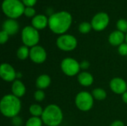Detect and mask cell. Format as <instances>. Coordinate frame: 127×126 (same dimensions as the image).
<instances>
[{"instance_id": "27", "label": "cell", "mask_w": 127, "mask_h": 126, "mask_svg": "<svg viewBox=\"0 0 127 126\" xmlns=\"http://www.w3.org/2000/svg\"><path fill=\"white\" fill-rule=\"evenodd\" d=\"M25 15L27 17H32V16H35L36 14V11L32 7H27L25 9V12H24Z\"/></svg>"}, {"instance_id": "2", "label": "cell", "mask_w": 127, "mask_h": 126, "mask_svg": "<svg viewBox=\"0 0 127 126\" xmlns=\"http://www.w3.org/2000/svg\"><path fill=\"white\" fill-rule=\"evenodd\" d=\"M22 108L19 98L13 94L4 95L0 102V111L3 116L7 118H14L18 116Z\"/></svg>"}, {"instance_id": "26", "label": "cell", "mask_w": 127, "mask_h": 126, "mask_svg": "<svg viewBox=\"0 0 127 126\" xmlns=\"http://www.w3.org/2000/svg\"><path fill=\"white\" fill-rule=\"evenodd\" d=\"M8 38H9V34L5 32L4 30H1L0 32V43L1 45L6 43L8 40Z\"/></svg>"}, {"instance_id": "4", "label": "cell", "mask_w": 127, "mask_h": 126, "mask_svg": "<svg viewBox=\"0 0 127 126\" xmlns=\"http://www.w3.org/2000/svg\"><path fill=\"white\" fill-rule=\"evenodd\" d=\"M24 4L19 0H4L2 2V10L10 19H16L25 12Z\"/></svg>"}, {"instance_id": "21", "label": "cell", "mask_w": 127, "mask_h": 126, "mask_svg": "<svg viewBox=\"0 0 127 126\" xmlns=\"http://www.w3.org/2000/svg\"><path fill=\"white\" fill-rule=\"evenodd\" d=\"M43 111L44 109L42 108V106L38 104H33L29 108V111L32 115V117H42Z\"/></svg>"}, {"instance_id": "5", "label": "cell", "mask_w": 127, "mask_h": 126, "mask_svg": "<svg viewBox=\"0 0 127 126\" xmlns=\"http://www.w3.org/2000/svg\"><path fill=\"white\" fill-rule=\"evenodd\" d=\"M22 41L24 45L33 48L37 45L39 41V34L38 30L33 26H26L22 31Z\"/></svg>"}, {"instance_id": "3", "label": "cell", "mask_w": 127, "mask_h": 126, "mask_svg": "<svg viewBox=\"0 0 127 126\" xmlns=\"http://www.w3.org/2000/svg\"><path fill=\"white\" fill-rule=\"evenodd\" d=\"M41 119L45 126H58L63 122V114L58 105L51 104L44 108Z\"/></svg>"}, {"instance_id": "16", "label": "cell", "mask_w": 127, "mask_h": 126, "mask_svg": "<svg viewBox=\"0 0 127 126\" xmlns=\"http://www.w3.org/2000/svg\"><path fill=\"white\" fill-rule=\"evenodd\" d=\"M31 23L33 27L36 30H42L48 25V19L45 15L39 14L33 16Z\"/></svg>"}, {"instance_id": "28", "label": "cell", "mask_w": 127, "mask_h": 126, "mask_svg": "<svg viewBox=\"0 0 127 126\" xmlns=\"http://www.w3.org/2000/svg\"><path fill=\"white\" fill-rule=\"evenodd\" d=\"M118 52L121 56H127V43H123L119 46Z\"/></svg>"}, {"instance_id": "1", "label": "cell", "mask_w": 127, "mask_h": 126, "mask_svg": "<svg viewBox=\"0 0 127 126\" xmlns=\"http://www.w3.org/2000/svg\"><path fill=\"white\" fill-rule=\"evenodd\" d=\"M72 22L71 15L66 11L53 13L48 19V26L51 31L57 34L65 33Z\"/></svg>"}, {"instance_id": "22", "label": "cell", "mask_w": 127, "mask_h": 126, "mask_svg": "<svg viewBox=\"0 0 127 126\" xmlns=\"http://www.w3.org/2000/svg\"><path fill=\"white\" fill-rule=\"evenodd\" d=\"M42 123L43 122L41 118L37 117H32L27 120L25 126H42Z\"/></svg>"}, {"instance_id": "8", "label": "cell", "mask_w": 127, "mask_h": 126, "mask_svg": "<svg viewBox=\"0 0 127 126\" xmlns=\"http://www.w3.org/2000/svg\"><path fill=\"white\" fill-rule=\"evenodd\" d=\"M57 46L63 51H71L77 46V39L69 34H63L57 39Z\"/></svg>"}, {"instance_id": "34", "label": "cell", "mask_w": 127, "mask_h": 126, "mask_svg": "<svg viewBox=\"0 0 127 126\" xmlns=\"http://www.w3.org/2000/svg\"><path fill=\"white\" fill-rule=\"evenodd\" d=\"M125 40H126V43H127V35H126V39H125Z\"/></svg>"}, {"instance_id": "29", "label": "cell", "mask_w": 127, "mask_h": 126, "mask_svg": "<svg viewBox=\"0 0 127 126\" xmlns=\"http://www.w3.org/2000/svg\"><path fill=\"white\" fill-rule=\"evenodd\" d=\"M37 0H22V3L27 6V7H33L36 3Z\"/></svg>"}, {"instance_id": "15", "label": "cell", "mask_w": 127, "mask_h": 126, "mask_svg": "<svg viewBox=\"0 0 127 126\" xmlns=\"http://www.w3.org/2000/svg\"><path fill=\"white\" fill-rule=\"evenodd\" d=\"M11 91H12V94H13L18 98H20L25 94L26 88L24 83L21 80L16 79L14 82H13L11 86Z\"/></svg>"}, {"instance_id": "10", "label": "cell", "mask_w": 127, "mask_h": 126, "mask_svg": "<svg viewBox=\"0 0 127 126\" xmlns=\"http://www.w3.org/2000/svg\"><path fill=\"white\" fill-rule=\"evenodd\" d=\"M30 59L36 64H42L47 59L46 50L39 45H36L30 49Z\"/></svg>"}, {"instance_id": "24", "label": "cell", "mask_w": 127, "mask_h": 126, "mask_svg": "<svg viewBox=\"0 0 127 126\" xmlns=\"http://www.w3.org/2000/svg\"><path fill=\"white\" fill-rule=\"evenodd\" d=\"M118 30H120L123 33L127 32V21L125 19H120L117 22Z\"/></svg>"}, {"instance_id": "9", "label": "cell", "mask_w": 127, "mask_h": 126, "mask_svg": "<svg viewBox=\"0 0 127 126\" xmlns=\"http://www.w3.org/2000/svg\"><path fill=\"white\" fill-rule=\"evenodd\" d=\"M109 22V17L107 13L101 12L97 13L92 19L91 25L92 28L96 31H101L104 30Z\"/></svg>"}, {"instance_id": "18", "label": "cell", "mask_w": 127, "mask_h": 126, "mask_svg": "<svg viewBox=\"0 0 127 126\" xmlns=\"http://www.w3.org/2000/svg\"><path fill=\"white\" fill-rule=\"evenodd\" d=\"M51 82V77L47 74H42L39 76L36 80V86L39 90L47 88Z\"/></svg>"}, {"instance_id": "13", "label": "cell", "mask_w": 127, "mask_h": 126, "mask_svg": "<svg viewBox=\"0 0 127 126\" xmlns=\"http://www.w3.org/2000/svg\"><path fill=\"white\" fill-rule=\"evenodd\" d=\"M2 28L3 30L7 32L9 34V36H10V35H14L18 32L19 25V23L15 19H9L3 22Z\"/></svg>"}, {"instance_id": "30", "label": "cell", "mask_w": 127, "mask_h": 126, "mask_svg": "<svg viewBox=\"0 0 127 126\" xmlns=\"http://www.w3.org/2000/svg\"><path fill=\"white\" fill-rule=\"evenodd\" d=\"M13 124L15 126H20L22 125V120L21 118L19 117H16L14 118H13Z\"/></svg>"}, {"instance_id": "17", "label": "cell", "mask_w": 127, "mask_h": 126, "mask_svg": "<svg viewBox=\"0 0 127 126\" xmlns=\"http://www.w3.org/2000/svg\"><path fill=\"white\" fill-rule=\"evenodd\" d=\"M77 80L78 82L84 87H89L91 86L94 82V77L93 76L86 71L80 72L77 76Z\"/></svg>"}, {"instance_id": "19", "label": "cell", "mask_w": 127, "mask_h": 126, "mask_svg": "<svg viewBox=\"0 0 127 126\" xmlns=\"http://www.w3.org/2000/svg\"><path fill=\"white\" fill-rule=\"evenodd\" d=\"M29 55H30V50L28 47L25 45L21 46L16 51V56L18 59H19L20 60L26 59L29 56Z\"/></svg>"}, {"instance_id": "31", "label": "cell", "mask_w": 127, "mask_h": 126, "mask_svg": "<svg viewBox=\"0 0 127 126\" xmlns=\"http://www.w3.org/2000/svg\"><path fill=\"white\" fill-rule=\"evenodd\" d=\"M80 68L81 69H87L89 67V65H90V64H89V62H88V61H86V60H85V61H83L81 63H80Z\"/></svg>"}, {"instance_id": "7", "label": "cell", "mask_w": 127, "mask_h": 126, "mask_svg": "<svg viewBox=\"0 0 127 126\" xmlns=\"http://www.w3.org/2000/svg\"><path fill=\"white\" fill-rule=\"evenodd\" d=\"M61 70L62 71L68 76H76L77 74H80V64L74 59L71 57L65 58L61 62Z\"/></svg>"}, {"instance_id": "33", "label": "cell", "mask_w": 127, "mask_h": 126, "mask_svg": "<svg viewBox=\"0 0 127 126\" xmlns=\"http://www.w3.org/2000/svg\"><path fill=\"white\" fill-rule=\"evenodd\" d=\"M122 100L124 102L127 104V91L122 94Z\"/></svg>"}, {"instance_id": "23", "label": "cell", "mask_w": 127, "mask_h": 126, "mask_svg": "<svg viewBox=\"0 0 127 126\" xmlns=\"http://www.w3.org/2000/svg\"><path fill=\"white\" fill-rule=\"evenodd\" d=\"M79 31L81 33H88L91 29L92 28V26L90 23L89 22H82L80 25H79Z\"/></svg>"}, {"instance_id": "25", "label": "cell", "mask_w": 127, "mask_h": 126, "mask_svg": "<svg viewBox=\"0 0 127 126\" xmlns=\"http://www.w3.org/2000/svg\"><path fill=\"white\" fill-rule=\"evenodd\" d=\"M45 97V94L42 90H37L34 92L33 98L37 102H42Z\"/></svg>"}, {"instance_id": "11", "label": "cell", "mask_w": 127, "mask_h": 126, "mask_svg": "<svg viewBox=\"0 0 127 126\" xmlns=\"http://www.w3.org/2000/svg\"><path fill=\"white\" fill-rule=\"evenodd\" d=\"M0 76L6 82H14L17 76L13 67L8 63H2L0 66Z\"/></svg>"}, {"instance_id": "12", "label": "cell", "mask_w": 127, "mask_h": 126, "mask_svg": "<svg viewBox=\"0 0 127 126\" xmlns=\"http://www.w3.org/2000/svg\"><path fill=\"white\" fill-rule=\"evenodd\" d=\"M109 87L115 94H123L127 91V82L121 77H115L110 81Z\"/></svg>"}, {"instance_id": "6", "label": "cell", "mask_w": 127, "mask_h": 126, "mask_svg": "<svg viewBox=\"0 0 127 126\" xmlns=\"http://www.w3.org/2000/svg\"><path fill=\"white\" fill-rule=\"evenodd\" d=\"M74 102L79 110L82 111H88L93 107L94 97L89 92L81 91L77 94Z\"/></svg>"}, {"instance_id": "20", "label": "cell", "mask_w": 127, "mask_h": 126, "mask_svg": "<svg viewBox=\"0 0 127 126\" xmlns=\"http://www.w3.org/2000/svg\"><path fill=\"white\" fill-rule=\"evenodd\" d=\"M94 99L97 100H104L106 97H107V94L106 92V91L103 88H95L93 91H92V93Z\"/></svg>"}, {"instance_id": "32", "label": "cell", "mask_w": 127, "mask_h": 126, "mask_svg": "<svg viewBox=\"0 0 127 126\" xmlns=\"http://www.w3.org/2000/svg\"><path fill=\"white\" fill-rule=\"evenodd\" d=\"M110 126H124V123L122 122V121H121V120H115V121H114Z\"/></svg>"}, {"instance_id": "14", "label": "cell", "mask_w": 127, "mask_h": 126, "mask_svg": "<svg viewBox=\"0 0 127 126\" xmlns=\"http://www.w3.org/2000/svg\"><path fill=\"white\" fill-rule=\"evenodd\" d=\"M126 39L124 33L120 30H115L110 33L109 36V42L113 46H120L124 43Z\"/></svg>"}]
</instances>
